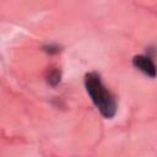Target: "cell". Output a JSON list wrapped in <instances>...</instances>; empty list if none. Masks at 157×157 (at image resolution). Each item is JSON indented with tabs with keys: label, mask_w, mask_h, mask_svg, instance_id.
Wrapping results in <instances>:
<instances>
[{
	"label": "cell",
	"mask_w": 157,
	"mask_h": 157,
	"mask_svg": "<svg viewBox=\"0 0 157 157\" xmlns=\"http://www.w3.org/2000/svg\"><path fill=\"white\" fill-rule=\"evenodd\" d=\"M43 52L49 54V55H55V54H58L60 52V47L58 44H52V43L50 44H45V45H43Z\"/></svg>",
	"instance_id": "obj_4"
},
{
	"label": "cell",
	"mask_w": 157,
	"mask_h": 157,
	"mask_svg": "<svg viewBox=\"0 0 157 157\" xmlns=\"http://www.w3.org/2000/svg\"><path fill=\"white\" fill-rule=\"evenodd\" d=\"M83 83L87 94L102 117L105 119H112L118 110L117 98L103 83L101 76L97 72H88L85 75Z\"/></svg>",
	"instance_id": "obj_1"
},
{
	"label": "cell",
	"mask_w": 157,
	"mask_h": 157,
	"mask_svg": "<svg viewBox=\"0 0 157 157\" xmlns=\"http://www.w3.org/2000/svg\"><path fill=\"white\" fill-rule=\"evenodd\" d=\"M45 81L50 87H56L61 81V72L59 69H52L47 72Z\"/></svg>",
	"instance_id": "obj_3"
},
{
	"label": "cell",
	"mask_w": 157,
	"mask_h": 157,
	"mask_svg": "<svg viewBox=\"0 0 157 157\" xmlns=\"http://www.w3.org/2000/svg\"><path fill=\"white\" fill-rule=\"evenodd\" d=\"M132 65L136 70L142 72L145 76L155 78L156 77V65L153 63V58L148 54H140L132 58Z\"/></svg>",
	"instance_id": "obj_2"
}]
</instances>
